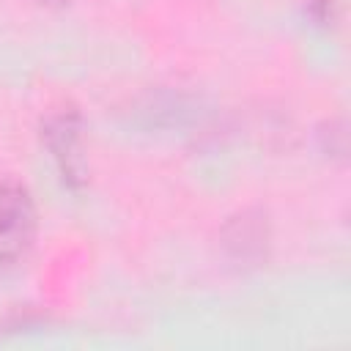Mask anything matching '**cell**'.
Returning a JSON list of instances; mask_svg holds the SVG:
<instances>
[{
    "mask_svg": "<svg viewBox=\"0 0 351 351\" xmlns=\"http://www.w3.org/2000/svg\"><path fill=\"white\" fill-rule=\"evenodd\" d=\"M30 239H33V228H19V225H3L0 222V271L14 266L25 255Z\"/></svg>",
    "mask_w": 351,
    "mask_h": 351,
    "instance_id": "5b68a950",
    "label": "cell"
},
{
    "mask_svg": "<svg viewBox=\"0 0 351 351\" xmlns=\"http://www.w3.org/2000/svg\"><path fill=\"white\" fill-rule=\"evenodd\" d=\"M0 222L3 225H19V228L36 225L30 192L16 178H0Z\"/></svg>",
    "mask_w": 351,
    "mask_h": 351,
    "instance_id": "277c9868",
    "label": "cell"
},
{
    "mask_svg": "<svg viewBox=\"0 0 351 351\" xmlns=\"http://www.w3.org/2000/svg\"><path fill=\"white\" fill-rule=\"evenodd\" d=\"M318 140H321V148L329 156H337V159L346 156V126H343V121L324 123L321 132H318Z\"/></svg>",
    "mask_w": 351,
    "mask_h": 351,
    "instance_id": "8992f818",
    "label": "cell"
},
{
    "mask_svg": "<svg viewBox=\"0 0 351 351\" xmlns=\"http://www.w3.org/2000/svg\"><path fill=\"white\" fill-rule=\"evenodd\" d=\"M41 140L55 156L63 178L69 184L82 181V165H80V115L74 110H55L41 123Z\"/></svg>",
    "mask_w": 351,
    "mask_h": 351,
    "instance_id": "3957f363",
    "label": "cell"
},
{
    "mask_svg": "<svg viewBox=\"0 0 351 351\" xmlns=\"http://www.w3.org/2000/svg\"><path fill=\"white\" fill-rule=\"evenodd\" d=\"M132 118L145 129H186L203 118V101L181 90H148L134 101Z\"/></svg>",
    "mask_w": 351,
    "mask_h": 351,
    "instance_id": "7a4b0ae2",
    "label": "cell"
},
{
    "mask_svg": "<svg viewBox=\"0 0 351 351\" xmlns=\"http://www.w3.org/2000/svg\"><path fill=\"white\" fill-rule=\"evenodd\" d=\"M44 5H55V8H60V5H69L71 0H41Z\"/></svg>",
    "mask_w": 351,
    "mask_h": 351,
    "instance_id": "52a82bcc",
    "label": "cell"
},
{
    "mask_svg": "<svg viewBox=\"0 0 351 351\" xmlns=\"http://www.w3.org/2000/svg\"><path fill=\"white\" fill-rule=\"evenodd\" d=\"M271 244V228L261 208H244L228 217L219 230V247L236 266H258L266 261Z\"/></svg>",
    "mask_w": 351,
    "mask_h": 351,
    "instance_id": "6da1fadb",
    "label": "cell"
}]
</instances>
